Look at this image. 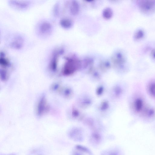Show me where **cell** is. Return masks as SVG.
Here are the masks:
<instances>
[{
  "label": "cell",
  "instance_id": "d6986e66",
  "mask_svg": "<svg viewBox=\"0 0 155 155\" xmlns=\"http://www.w3.org/2000/svg\"><path fill=\"white\" fill-rule=\"evenodd\" d=\"M16 155L15 154L12 153L11 154H7V155Z\"/></svg>",
  "mask_w": 155,
  "mask_h": 155
},
{
  "label": "cell",
  "instance_id": "5b68a950",
  "mask_svg": "<svg viewBox=\"0 0 155 155\" xmlns=\"http://www.w3.org/2000/svg\"><path fill=\"white\" fill-rule=\"evenodd\" d=\"M75 61L72 59H68L65 63L64 68L63 72L65 74H68L74 68Z\"/></svg>",
  "mask_w": 155,
  "mask_h": 155
},
{
  "label": "cell",
  "instance_id": "e0dca14e",
  "mask_svg": "<svg viewBox=\"0 0 155 155\" xmlns=\"http://www.w3.org/2000/svg\"><path fill=\"white\" fill-rule=\"evenodd\" d=\"M145 113L147 117L149 118L152 117L155 114V111L152 108L149 109L146 111Z\"/></svg>",
  "mask_w": 155,
  "mask_h": 155
},
{
  "label": "cell",
  "instance_id": "ac0fdd59",
  "mask_svg": "<svg viewBox=\"0 0 155 155\" xmlns=\"http://www.w3.org/2000/svg\"><path fill=\"white\" fill-rule=\"evenodd\" d=\"M71 155H84L83 153L77 150H73Z\"/></svg>",
  "mask_w": 155,
  "mask_h": 155
},
{
  "label": "cell",
  "instance_id": "7c38bea8",
  "mask_svg": "<svg viewBox=\"0 0 155 155\" xmlns=\"http://www.w3.org/2000/svg\"><path fill=\"white\" fill-rule=\"evenodd\" d=\"M60 23L61 26L65 29L70 28L72 25L71 21L68 18H63L61 19Z\"/></svg>",
  "mask_w": 155,
  "mask_h": 155
},
{
  "label": "cell",
  "instance_id": "30bf717a",
  "mask_svg": "<svg viewBox=\"0 0 155 155\" xmlns=\"http://www.w3.org/2000/svg\"><path fill=\"white\" fill-rule=\"evenodd\" d=\"M75 148L77 150L82 152L87 153L89 155H93L91 151L89 148L85 146L80 144H78L75 146Z\"/></svg>",
  "mask_w": 155,
  "mask_h": 155
},
{
  "label": "cell",
  "instance_id": "ba28073f",
  "mask_svg": "<svg viewBox=\"0 0 155 155\" xmlns=\"http://www.w3.org/2000/svg\"><path fill=\"white\" fill-rule=\"evenodd\" d=\"M102 140V136L97 132H94L90 136V141L94 144H99Z\"/></svg>",
  "mask_w": 155,
  "mask_h": 155
},
{
  "label": "cell",
  "instance_id": "8fae6325",
  "mask_svg": "<svg viewBox=\"0 0 155 155\" xmlns=\"http://www.w3.org/2000/svg\"><path fill=\"white\" fill-rule=\"evenodd\" d=\"M28 155H46V152L43 148H36L31 150Z\"/></svg>",
  "mask_w": 155,
  "mask_h": 155
},
{
  "label": "cell",
  "instance_id": "5bb4252c",
  "mask_svg": "<svg viewBox=\"0 0 155 155\" xmlns=\"http://www.w3.org/2000/svg\"><path fill=\"white\" fill-rule=\"evenodd\" d=\"M102 15L103 17L105 19H109L113 16V11L111 8H106L103 11Z\"/></svg>",
  "mask_w": 155,
  "mask_h": 155
},
{
  "label": "cell",
  "instance_id": "3957f363",
  "mask_svg": "<svg viewBox=\"0 0 155 155\" xmlns=\"http://www.w3.org/2000/svg\"><path fill=\"white\" fill-rule=\"evenodd\" d=\"M52 29L51 24L48 22L44 21L41 23L38 28L39 33L42 35H47L50 34Z\"/></svg>",
  "mask_w": 155,
  "mask_h": 155
},
{
  "label": "cell",
  "instance_id": "8992f818",
  "mask_svg": "<svg viewBox=\"0 0 155 155\" xmlns=\"http://www.w3.org/2000/svg\"><path fill=\"white\" fill-rule=\"evenodd\" d=\"M101 155H123L121 150L117 148H113L103 151Z\"/></svg>",
  "mask_w": 155,
  "mask_h": 155
},
{
  "label": "cell",
  "instance_id": "277c9868",
  "mask_svg": "<svg viewBox=\"0 0 155 155\" xmlns=\"http://www.w3.org/2000/svg\"><path fill=\"white\" fill-rule=\"evenodd\" d=\"M58 51L56 50L53 53L50 63L51 69L54 71L57 70L58 56L60 53L59 51Z\"/></svg>",
  "mask_w": 155,
  "mask_h": 155
},
{
  "label": "cell",
  "instance_id": "2e32d148",
  "mask_svg": "<svg viewBox=\"0 0 155 155\" xmlns=\"http://www.w3.org/2000/svg\"><path fill=\"white\" fill-rule=\"evenodd\" d=\"M12 4L19 8H25L27 7L28 6V4L26 3H18L15 2H13Z\"/></svg>",
  "mask_w": 155,
  "mask_h": 155
},
{
  "label": "cell",
  "instance_id": "52a82bcc",
  "mask_svg": "<svg viewBox=\"0 0 155 155\" xmlns=\"http://www.w3.org/2000/svg\"><path fill=\"white\" fill-rule=\"evenodd\" d=\"M143 107L144 102L142 99L140 98L136 99L134 103V108L136 112L137 113L141 112Z\"/></svg>",
  "mask_w": 155,
  "mask_h": 155
},
{
  "label": "cell",
  "instance_id": "4fadbf2b",
  "mask_svg": "<svg viewBox=\"0 0 155 155\" xmlns=\"http://www.w3.org/2000/svg\"><path fill=\"white\" fill-rule=\"evenodd\" d=\"M0 63L1 66L5 68L10 67L11 65L9 60L5 57V54L3 53H1Z\"/></svg>",
  "mask_w": 155,
  "mask_h": 155
},
{
  "label": "cell",
  "instance_id": "9a60e30c",
  "mask_svg": "<svg viewBox=\"0 0 155 155\" xmlns=\"http://www.w3.org/2000/svg\"><path fill=\"white\" fill-rule=\"evenodd\" d=\"M148 89L150 96L155 99V82L150 83L148 86Z\"/></svg>",
  "mask_w": 155,
  "mask_h": 155
},
{
  "label": "cell",
  "instance_id": "7a4b0ae2",
  "mask_svg": "<svg viewBox=\"0 0 155 155\" xmlns=\"http://www.w3.org/2000/svg\"><path fill=\"white\" fill-rule=\"evenodd\" d=\"M49 105L44 97H42L40 100L38 105L37 112L39 115H41L46 112L49 110Z\"/></svg>",
  "mask_w": 155,
  "mask_h": 155
},
{
  "label": "cell",
  "instance_id": "9c48e42d",
  "mask_svg": "<svg viewBox=\"0 0 155 155\" xmlns=\"http://www.w3.org/2000/svg\"><path fill=\"white\" fill-rule=\"evenodd\" d=\"M80 6L78 3L76 1H73L71 3L70 7V11L73 15H77L79 12Z\"/></svg>",
  "mask_w": 155,
  "mask_h": 155
},
{
  "label": "cell",
  "instance_id": "6da1fadb",
  "mask_svg": "<svg viewBox=\"0 0 155 155\" xmlns=\"http://www.w3.org/2000/svg\"><path fill=\"white\" fill-rule=\"evenodd\" d=\"M68 137L73 141L82 142L84 139V135L82 130L78 129H73L68 133Z\"/></svg>",
  "mask_w": 155,
  "mask_h": 155
}]
</instances>
